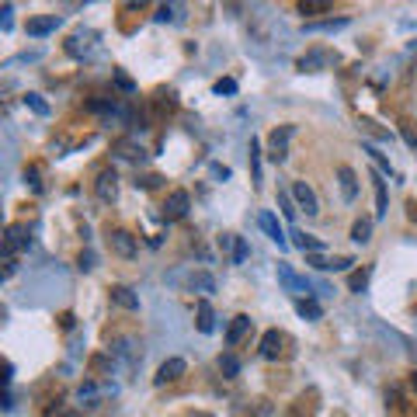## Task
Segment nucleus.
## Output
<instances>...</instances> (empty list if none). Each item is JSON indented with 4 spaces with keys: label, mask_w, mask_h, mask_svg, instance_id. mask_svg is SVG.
<instances>
[{
    "label": "nucleus",
    "mask_w": 417,
    "mask_h": 417,
    "mask_svg": "<svg viewBox=\"0 0 417 417\" xmlns=\"http://www.w3.org/2000/svg\"><path fill=\"white\" fill-rule=\"evenodd\" d=\"M337 63V52H331V49H309L306 56H299V73H320V70H327V67H334Z\"/></svg>",
    "instance_id": "obj_1"
},
{
    "label": "nucleus",
    "mask_w": 417,
    "mask_h": 417,
    "mask_svg": "<svg viewBox=\"0 0 417 417\" xmlns=\"http://www.w3.org/2000/svg\"><path fill=\"white\" fill-rule=\"evenodd\" d=\"M296 136V126H275L272 136H268V156L275 164H282L289 156V139Z\"/></svg>",
    "instance_id": "obj_2"
},
{
    "label": "nucleus",
    "mask_w": 417,
    "mask_h": 417,
    "mask_svg": "<svg viewBox=\"0 0 417 417\" xmlns=\"http://www.w3.org/2000/svg\"><path fill=\"white\" fill-rule=\"evenodd\" d=\"M275 272H278V282H282V289H285V292H292V296H299V299L309 292V282H306V278H302L292 265L278 261V268H275ZM306 299H309V296H306Z\"/></svg>",
    "instance_id": "obj_3"
},
{
    "label": "nucleus",
    "mask_w": 417,
    "mask_h": 417,
    "mask_svg": "<svg viewBox=\"0 0 417 417\" xmlns=\"http://www.w3.org/2000/svg\"><path fill=\"white\" fill-rule=\"evenodd\" d=\"M28 247H32V233H28V226L11 223L8 233H4V257H14L18 250H28Z\"/></svg>",
    "instance_id": "obj_4"
},
{
    "label": "nucleus",
    "mask_w": 417,
    "mask_h": 417,
    "mask_svg": "<svg viewBox=\"0 0 417 417\" xmlns=\"http://www.w3.org/2000/svg\"><path fill=\"white\" fill-rule=\"evenodd\" d=\"M285 344H289V337H285L278 327L265 331V337H261V358H268V361L282 358V355H285Z\"/></svg>",
    "instance_id": "obj_5"
},
{
    "label": "nucleus",
    "mask_w": 417,
    "mask_h": 417,
    "mask_svg": "<svg viewBox=\"0 0 417 417\" xmlns=\"http://www.w3.org/2000/svg\"><path fill=\"white\" fill-rule=\"evenodd\" d=\"M108 247H112L119 257H126V261L139 254V240H136L129 230H112V233H108Z\"/></svg>",
    "instance_id": "obj_6"
},
{
    "label": "nucleus",
    "mask_w": 417,
    "mask_h": 417,
    "mask_svg": "<svg viewBox=\"0 0 417 417\" xmlns=\"http://www.w3.org/2000/svg\"><path fill=\"white\" fill-rule=\"evenodd\" d=\"M292 198H296V205H299V213H306V216H317V213H320L317 191H313L306 181H296V184H292Z\"/></svg>",
    "instance_id": "obj_7"
},
{
    "label": "nucleus",
    "mask_w": 417,
    "mask_h": 417,
    "mask_svg": "<svg viewBox=\"0 0 417 417\" xmlns=\"http://www.w3.org/2000/svg\"><path fill=\"white\" fill-rule=\"evenodd\" d=\"M94 32H87V28H77L70 38H67V52L73 60H84V56H91V49H94Z\"/></svg>",
    "instance_id": "obj_8"
},
{
    "label": "nucleus",
    "mask_w": 417,
    "mask_h": 417,
    "mask_svg": "<svg viewBox=\"0 0 417 417\" xmlns=\"http://www.w3.org/2000/svg\"><path fill=\"white\" fill-rule=\"evenodd\" d=\"M184 372H188V361H184V358H167L160 369H156L153 383H156V386H167V383H178Z\"/></svg>",
    "instance_id": "obj_9"
},
{
    "label": "nucleus",
    "mask_w": 417,
    "mask_h": 417,
    "mask_svg": "<svg viewBox=\"0 0 417 417\" xmlns=\"http://www.w3.org/2000/svg\"><path fill=\"white\" fill-rule=\"evenodd\" d=\"M63 25V18L60 14H38V18H28V25H25V32L32 35V38H45V35H52Z\"/></svg>",
    "instance_id": "obj_10"
},
{
    "label": "nucleus",
    "mask_w": 417,
    "mask_h": 417,
    "mask_svg": "<svg viewBox=\"0 0 417 417\" xmlns=\"http://www.w3.org/2000/svg\"><path fill=\"white\" fill-rule=\"evenodd\" d=\"M188 208H191V198H188V191L178 188V191H171L167 202H164V219H184Z\"/></svg>",
    "instance_id": "obj_11"
},
{
    "label": "nucleus",
    "mask_w": 417,
    "mask_h": 417,
    "mask_svg": "<svg viewBox=\"0 0 417 417\" xmlns=\"http://www.w3.org/2000/svg\"><path fill=\"white\" fill-rule=\"evenodd\" d=\"M94 195L101 202H115L119 198V174L115 171H101L97 181H94Z\"/></svg>",
    "instance_id": "obj_12"
},
{
    "label": "nucleus",
    "mask_w": 417,
    "mask_h": 417,
    "mask_svg": "<svg viewBox=\"0 0 417 417\" xmlns=\"http://www.w3.org/2000/svg\"><path fill=\"white\" fill-rule=\"evenodd\" d=\"M250 324H254V320L247 317V313H237V317L230 320V327H226V344H230V348H237V344L250 334Z\"/></svg>",
    "instance_id": "obj_13"
},
{
    "label": "nucleus",
    "mask_w": 417,
    "mask_h": 417,
    "mask_svg": "<svg viewBox=\"0 0 417 417\" xmlns=\"http://www.w3.org/2000/svg\"><path fill=\"white\" fill-rule=\"evenodd\" d=\"M337 188H341L344 202H355L358 198V174L351 167H337Z\"/></svg>",
    "instance_id": "obj_14"
},
{
    "label": "nucleus",
    "mask_w": 417,
    "mask_h": 417,
    "mask_svg": "<svg viewBox=\"0 0 417 417\" xmlns=\"http://www.w3.org/2000/svg\"><path fill=\"white\" fill-rule=\"evenodd\" d=\"M195 324H198L202 334H213L216 331V313H213V306H208V299H198V306H195Z\"/></svg>",
    "instance_id": "obj_15"
},
{
    "label": "nucleus",
    "mask_w": 417,
    "mask_h": 417,
    "mask_svg": "<svg viewBox=\"0 0 417 417\" xmlns=\"http://www.w3.org/2000/svg\"><path fill=\"white\" fill-rule=\"evenodd\" d=\"M257 223H261V230H265V233H268V237H272L278 247H289V240H285V230H282L278 216H272V213H261V219H257Z\"/></svg>",
    "instance_id": "obj_16"
},
{
    "label": "nucleus",
    "mask_w": 417,
    "mask_h": 417,
    "mask_svg": "<svg viewBox=\"0 0 417 417\" xmlns=\"http://www.w3.org/2000/svg\"><path fill=\"white\" fill-rule=\"evenodd\" d=\"M112 302H119L122 309H139V296L129 289V285H112Z\"/></svg>",
    "instance_id": "obj_17"
},
{
    "label": "nucleus",
    "mask_w": 417,
    "mask_h": 417,
    "mask_svg": "<svg viewBox=\"0 0 417 417\" xmlns=\"http://www.w3.org/2000/svg\"><path fill=\"white\" fill-rule=\"evenodd\" d=\"M188 289L208 296V292H216V278L208 275V272H195V275H188Z\"/></svg>",
    "instance_id": "obj_18"
},
{
    "label": "nucleus",
    "mask_w": 417,
    "mask_h": 417,
    "mask_svg": "<svg viewBox=\"0 0 417 417\" xmlns=\"http://www.w3.org/2000/svg\"><path fill=\"white\" fill-rule=\"evenodd\" d=\"M341 28H348V18H327V21H306L302 25V32H341Z\"/></svg>",
    "instance_id": "obj_19"
},
{
    "label": "nucleus",
    "mask_w": 417,
    "mask_h": 417,
    "mask_svg": "<svg viewBox=\"0 0 417 417\" xmlns=\"http://www.w3.org/2000/svg\"><path fill=\"white\" fill-rule=\"evenodd\" d=\"M268 410H272L268 403H247V400H237V403L230 407L233 417H257V414H268Z\"/></svg>",
    "instance_id": "obj_20"
},
{
    "label": "nucleus",
    "mask_w": 417,
    "mask_h": 417,
    "mask_svg": "<svg viewBox=\"0 0 417 417\" xmlns=\"http://www.w3.org/2000/svg\"><path fill=\"white\" fill-rule=\"evenodd\" d=\"M372 178H376V216L383 219V216H386V208H390V202H386V181H383L386 174H383V171H376Z\"/></svg>",
    "instance_id": "obj_21"
},
{
    "label": "nucleus",
    "mask_w": 417,
    "mask_h": 417,
    "mask_svg": "<svg viewBox=\"0 0 417 417\" xmlns=\"http://www.w3.org/2000/svg\"><path fill=\"white\" fill-rule=\"evenodd\" d=\"M296 313H299L302 320H320L324 317L320 302H313V299H296Z\"/></svg>",
    "instance_id": "obj_22"
},
{
    "label": "nucleus",
    "mask_w": 417,
    "mask_h": 417,
    "mask_svg": "<svg viewBox=\"0 0 417 417\" xmlns=\"http://www.w3.org/2000/svg\"><path fill=\"white\" fill-rule=\"evenodd\" d=\"M292 243H296L299 250H306V254H320V250H324V240L306 237V233H292Z\"/></svg>",
    "instance_id": "obj_23"
},
{
    "label": "nucleus",
    "mask_w": 417,
    "mask_h": 417,
    "mask_svg": "<svg viewBox=\"0 0 417 417\" xmlns=\"http://www.w3.org/2000/svg\"><path fill=\"white\" fill-rule=\"evenodd\" d=\"M351 240L361 243V247L369 243V240H372V219H358V223L351 226Z\"/></svg>",
    "instance_id": "obj_24"
},
{
    "label": "nucleus",
    "mask_w": 417,
    "mask_h": 417,
    "mask_svg": "<svg viewBox=\"0 0 417 417\" xmlns=\"http://www.w3.org/2000/svg\"><path fill=\"white\" fill-rule=\"evenodd\" d=\"M369 275H372L369 268L351 272V275H348V289H351V292H365V289H369Z\"/></svg>",
    "instance_id": "obj_25"
},
{
    "label": "nucleus",
    "mask_w": 417,
    "mask_h": 417,
    "mask_svg": "<svg viewBox=\"0 0 417 417\" xmlns=\"http://www.w3.org/2000/svg\"><path fill=\"white\" fill-rule=\"evenodd\" d=\"M331 11V0H302V4H299V14H327Z\"/></svg>",
    "instance_id": "obj_26"
},
{
    "label": "nucleus",
    "mask_w": 417,
    "mask_h": 417,
    "mask_svg": "<svg viewBox=\"0 0 417 417\" xmlns=\"http://www.w3.org/2000/svg\"><path fill=\"white\" fill-rule=\"evenodd\" d=\"M365 153H372V160H376V167H379V171H383L386 178H393V167H390V156H386V153H379V150H376L372 143H365Z\"/></svg>",
    "instance_id": "obj_27"
},
{
    "label": "nucleus",
    "mask_w": 417,
    "mask_h": 417,
    "mask_svg": "<svg viewBox=\"0 0 417 417\" xmlns=\"http://www.w3.org/2000/svg\"><path fill=\"white\" fill-rule=\"evenodd\" d=\"M219 372H223L226 379H237V376H240V361H237L233 355H219Z\"/></svg>",
    "instance_id": "obj_28"
},
{
    "label": "nucleus",
    "mask_w": 417,
    "mask_h": 417,
    "mask_svg": "<svg viewBox=\"0 0 417 417\" xmlns=\"http://www.w3.org/2000/svg\"><path fill=\"white\" fill-rule=\"evenodd\" d=\"M278 205H282V213H285V219H296V216H299V205H296L292 191H278Z\"/></svg>",
    "instance_id": "obj_29"
},
{
    "label": "nucleus",
    "mask_w": 417,
    "mask_h": 417,
    "mask_svg": "<svg viewBox=\"0 0 417 417\" xmlns=\"http://www.w3.org/2000/svg\"><path fill=\"white\" fill-rule=\"evenodd\" d=\"M358 126H361L365 132H369V136H376V139H390V129H379V126H376L372 119H361Z\"/></svg>",
    "instance_id": "obj_30"
},
{
    "label": "nucleus",
    "mask_w": 417,
    "mask_h": 417,
    "mask_svg": "<svg viewBox=\"0 0 417 417\" xmlns=\"http://www.w3.org/2000/svg\"><path fill=\"white\" fill-rule=\"evenodd\" d=\"M115 84H119V91H126V94H136V80H132L129 73L115 70Z\"/></svg>",
    "instance_id": "obj_31"
},
{
    "label": "nucleus",
    "mask_w": 417,
    "mask_h": 417,
    "mask_svg": "<svg viewBox=\"0 0 417 417\" xmlns=\"http://www.w3.org/2000/svg\"><path fill=\"white\" fill-rule=\"evenodd\" d=\"M247 254H250L247 240H243V237H237V247H233V265H243V261H247Z\"/></svg>",
    "instance_id": "obj_32"
},
{
    "label": "nucleus",
    "mask_w": 417,
    "mask_h": 417,
    "mask_svg": "<svg viewBox=\"0 0 417 417\" xmlns=\"http://www.w3.org/2000/svg\"><path fill=\"white\" fill-rule=\"evenodd\" d=\"M257 153H261V146H257V139L250 136V167H254V184H261V167H257Z\"/></svg>",
    "instance_id": "obj_33"
},
{
    "label": "nucleus",
    "mask_w": 417,
    "mask_h": 417,
    "mask_svg": "<svg viewBox=\"0 0 417 417\" xmlns=\"http://www.w3.org/2000/svg\"><path fill=\"white\" fill-rule=\"evenodd\" d=\"M25 104H28L32 112H38V115H49V104H45L38 94H28V97H25Z\"/></svg>",
    "instance_id": "obj_34"
},
{
    "label": "nucleus",
    "mask_w": 417,
    "mask_h": 417,
    "mask_svg": "<svg viewBox=\"0 0 417 417\" xmlns=\"http://www.w3.org/2000/svg\"><path fill=\"white\" fill-rule=\"evenodd\" d=\"M213 91H216V94H237V80H233V77H223V80H216Z\"/></svg>",
    "instance_id": "obj_35"
},
{
    "label": "nucleus",
    "mask_w": 417,
    "mask_h": 417,
    "mask_svg": "<svg viewBox=\"0 0 417 417\" xmlns=\"http://www.w3.org/2000/svg\"><path fill=\"white\" fill-rule=\"evenodd\" d=\"M25 181H28L35 191H42V174H38V167H25Z\"/></svg>",
    "instance_id": "obj_36"
},
{
    "label": "nucleus",
    "mask_w": 417,
    "mask_h": 417,
    "mask_svg": "<svg viewBox=\"0 0 417 417\" xmlns=\"http://www.w3.org/2000/svg\"><path fill=\"white\" fill-rule=\"evenodd\" d=\"M351 265H355L351 257H331V272H348Z\"/></svg>",
    "instance_id": "obj_37"
},
{
    "label": "nucleus",
    "mask_w": 417,
    "mask_h": 417,
    "mask_svg": "<svg viewBox=\"0 0 417 417\" xmlns=\"http://www.w3.org/2000/svg\"><path fill=\"white\" fill-rule=\"evenodd\" d=\"M77 268H80V272H94V254H91V250H84V254H80Z\"/></svg>",
    "instance_id": "obj_38"
},
{
    "label": "nucleus",
    "mask_w": 417,
    "mask_h": 417,
    "mask_svg": "<svg viewBox=\"0 0 417 417\" xmlns=\"http://www.w3.org/2000/svg\"><path fill=\"white\" fill-rule=\"evenodd\" d=\"M156 188V184H160V174H143V178H136V188Z\"/></svg>",
    "instance_id": "obj_39"
},
{
    "label": "nucleus",
    "mask_w": 417,
    "mask_h": 417,
    "mask_svg": "<svg viewBox=\"0 0 417 417\" xmlns=\"http://www.w3.org/2000/svg\"><path fill=\"white\" fill-rule=\"evenodd\" d=\"M233 247H237V237L233 233H223L219 237V250H233Z\"/></svg>",
    "instance_id": "obj_40"
},
{
    "label": "nucleus",
    "mask_w": 417,
    "mask_h": 417,
    "mask_svg": "<svg viewBox=\"0 0 417 417\" xmlns=\"http://www.w3.org/2000/svg\"><path fill=\"white\" fill-rule=\"evenodd\" d=\"M11 14H14V8H11V4H4V11H0V25H4V32L11 28Z\"/></svg>",
    "instance_id": "obj_41"
},
{
    "label": "nucleus",
    "mask_w": 417,
    "mask_h": 417,
    "mask_svg": "<svg viewBox=\"0 0 417 417\" xmlns=\"http://www.w3.org/2000/svg\"><path fill=\"white\" fill-rule=\"evenodd\" d=\"M400 132H403L407 146H414V150H417V136H414V129H410V126H400Z\"/></svg>",
    "instance_id": "obj_42"
},
{
    "label": "nucleus",
    "mask_w": 417,
    "mask_h": 417,
    "mask_svg": "<svg viewBox=\"0 0 417 417\" xmlns=\"http://www.w3.org/2000/svg\"><path fill=\"white\" fill-rule=\"evenodd\" d=\"M18 272V261L14 257H4V275H14Z\"/></svg>",
    "instance_id": "obj_43"
},
{
    "label": "nucleus",
    "mask_w": 417,
    "mask_h": 417,
    "mask_svg": "<svg viewBox=\"0 0 417 417\" xmlns=\"http://www.w3.org/2000/svg\"><path fill=\"white\" fill-rule=\"evenodd\" d=\"M213 174H216V178H223V181H226V178H230V167H219V164H213Z\"/></svg>",
    "instance_id": "obj_44"
},
{
    "label": "nucleus",
    "mask_w": 417,
    "mask_h": 417,
    "mask_svg": "<svg viewBox=\"0 0 417 417\" xmlns=\"http://www.w3.org/2000/svg\"><path fill=\"white\" fill-rule=\"evenodd\" d=\"M188 417H213V414H202V410H198V414H188Z\"/></svg>",
    "instance_id": "obj_45"
}]
</instances>
